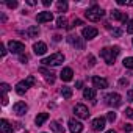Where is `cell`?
<instances>
[{
	"mask_svg": "<svg viewBox=\"0 0 133 133\" xmlns=\"http://www.w3.org/2000/svg\"><path fill=\"white\" fill-rule=\"evenodd\" d=\"M119 52H121V49L117 45H114V47H105V49L100 50V56H102V59L107 64H113L116 61V56L119 55Z\"/></svg>",
	"mask_w": 133,
	"mask_h": 133,
	"instance_id": "1",
	"label": "cell"
},
{
	"mask_svg": "<svg viewBox=\"0 0 133 133\" xmlns=\"http://www.w3.org/2000/svg\"><path fill=\"white\" fill-rule=\"evenodd\" d=\"M85 16H86L88 21H91V22H97V21H100V17L103 16V10H102L100 6L94 5V6H91V8L86 10Z\"/></svg>",
	"mask_w": 133,
	"mask_h": 133,
	"instance_id": "2",
	"label": "cell"
},
{
	"mask_svg": "<svg viewBox=\"0 0 133 133\" xmlns=\"http://www.w3.org/2000/svg\"><path fill=\"white\" fill-rule=\"evenodd\" d=\"M41 63H42L44 66H59V64L64 63V55L59 53V52H56V53H53V55L44 58Z\"/></svg>",
	"mask_w": 133,
	"mask_h": 133,
	"instance_id": "3",
	"label": "cell"
},
{
	"mask_svg": "<svg viewBox=\"0 0 133 133\" xmlns=\"http://www.w3.org/2000/svg\"><path fill=\"white\" fill-rule=\"evenodd\" d=\"M105 100H107V103H108L110 107H119V105L122 103V97H121L117 92H110V94H107V96H105Z\"/></svg>",
	"mask_w": 133,
	"mask_h": 133,
	"instance_id": "4",
	"label": "cell"
},
{
	"mask_svg": "<svg viewBox=\"0 0 133 133\" xmlns=\"http://www.w3.org/2000/svg\"><path fill=\"white\" fill-rule=\"evenodd\" d=\"M74 113H75V116L80 117V119H88V117H89L88 107L83 105V103H77V105L74 107Z\"/></svg>",
	"mask_w": 133,
	"mask_h": 133,
	"instance_id": "5",
	"label": "cell"
},
{
	"mask_svg": "<svg viewBox=\"0 0 133 133\" xmlns=\"http://www.w3.org/2000/svg\"><path fill=\"white\" fill-rule=\"evenodd\" d=\"M8 49H10L13 53L22 55V52L25 50V45H24L22 42H19V41H10V42H8Z\"/></svg>",
	"mask_w": 133,
	"mask_h": 133,
	"instance_id": "6",
	"label": "cell"
},
{
	"mask_svg": "<svg viewBox=\"0 0 133 133\" xmlns=\"http://www.w3.org/2000/svg\"><path fill=\"white\" fill-rule=\"evenodd\" d=\"M69 130L71 133H82L83 131V124L75 119H69Z\"/></svg>",
	"mask_w": 133,
	"mask_h": 133,
	"instance_id": "7",
	"label": "cell"
},
{
	"mask_svg": "<svg viewBox=\"0 0 133 133\" xmlns=\"http://www.w3.org/2000/svg\"><path fill=\"white\" fill-rule=\"evenodd\" d=\"M97 28H94V27H85L83 30H82V35H83V38L85 39H94L96 36H97Z\"/></svg>",
	"mask_w": 133,
	"mask_h": 133,
	"instance_id": "8",
	"label": "cell"
},
{
	"mask_svg": "<svg viewBox=\"0 0 133 133\" xmlns=\"http://www.w3.org/2000/svg\"><path fill=\"white\" fill-rule=\"evenodd\" d=\"M13 110H14V113H16L17 116H24V114L28 111V107H27L25 102H16L14 107H13Z\"/></svg>",
	"mask_w": 133,
	"mask_h": 133,
	"instance_id": "9",
	"label": "cell"
},
{
	"mask_svg": "<svg viewBox=\"0 0 133 133\" xmlns=\"http://www.w3.org/2000/svg\"><path fill=\"white\" fill-rule=\"evenodd\" d=\"M105 122H107V119H105V117H96V119L91 122L92 130H96V131H102V130L105 128Z\"/></svg>",
	"mask_w": 133,
	"mask_h": 133,
	"instance_id": "10",
	"label": "cell"
},
{
	"mask_svg": "<svg viewBox=\"0 0 133 133\" xmlns=\"http://www.w3.org/2000/svg\"><path fill=\"white\" fill-rule=\"evenodd\" d=\"M53 19V14L50 13V11H42V13H39L38 16H36V21L39 22V24H44V22H50Z\"/></svg>",
	"mask_w": 133,
	"mask_h": 133,
	"instance_id": "11",
	"label": "cell"
},
{
	"mask_svg": "<svg viewBox=\"0 0 133 133\" xmlns=\"http://www.w3.org/2000/svg\"><path fill=\"white\" fill-rule=\"evenodd\" d=\"M39 74H42L44 75V78L47 80V83H55V74L52 72V71H49V69H45V68H41L39 69Z\"/></svg>",
	"mask_w": 133,
	"mask_h": 133,
	"instance_id": "12",
	"label": "cell"
},
{
	"mask_svg": "<svg viewBox=\"0 0 133 133\" xmlns=\"http://www.w3.org/2000/svg\"><path fill=\"white\" fill-rule=\"evenodd\" d=\"M92 85H94V88H100V89L108 88L107 78H102V77H92Z\"/></svg>",
	"mask_w": 133,
	"mask_h": 133,
	"instance_id": "13",
	"label": "cell"
},
{
	"mask_svg": "<svg viewBox=\"0 0 133 133\" xmlns=\"http://www.w3.org/2000/svg\"><path fill=\"white\" fill-rule=\"evenodd\" d=\"M28 88H30V83L25 80V82H19L14 89H16V92H17L19 96H22V94H25V92L28 91Z\"/></svg>",
	"mask_w": 133,
	"mask_h": 133,
	"instance_id": "14",
	"label": "cell"
},
{
	"mask_svg": "<svg viewBox=\"0 0 133 133\" xmlns=\"http://www.w3.org/2000/svg\"><path fill=\"white\" fill-rule=\"evenodd\" d=\"M72 75H74V72H72L71 68H64V69L61 71V74H59V77H61L63 82H71V80H72Z\"/></svg>",
	"mask_w": 133,
	"mask_h": 133,
	"instance_id": "15",
	"label": "cell"
},
{
	"mask_svg": "<svg viewBox=\"0 0 133 133\" xmlns=\"http://www.w3.org/2000/svg\"><path fill=\"white\" fill-rule=\"evenodd\" d=\"M0 131L2 133H13V127H11V124L6 119L0 121Z\"/></svg>",
	"mask_w": 133,
	"mask_h": 133,
	"instance_id": "16",
	"label": "cell"
},
{
	"mask_svg": "<svg viewBox=\"0 0 133 133\" xmlns=\"http://www.w3.org/2000/svg\"><path fill=\"white\" fill-rule=\"evenodd\" d=\"M68 41H69V44H72V45H75L77 49H83L85 47V44H83V41L80 39V38H77V36H68Z\"/></svg>",
	"mask_w": 133,
	"mask_h": 133,
	"instance_id": "17",
	"label": "cell"
},
{
	"mask_svg": "<svg viewBox=\"0 0 133 133\" xmlns=\"http://www.w3.org/2000/svg\"><path fill=\"white\" fill-rule=\"evenodd\" d=\"M33 52H35L36 55H44V53L47 52V45H45L44 42H36V44L33 45Z\"/></svg>",
	"mask_w": 133,
	"mask_h": 133,
	"instance_id": "18",
	"label": "cell"
},
{
	"mask_svg": "<svg viewBox=\"0 0 133 133\" xmlns=\"http://www.w3.org/2000/svg\"><path fill=\"white\" fill-rule=\"evenodd\" d=\"M111 17H113L114 21H122V22L127 21V14L121 13L119 10H113V11H111Z\"/></svg>",
	"mask_w": 133,
	"mask_h": 133,
	"instance_id": "19",
	"label": "cell"
},
{
	"mask_svg": "<svg viewBox=\"0 0 133 133\" xmlns=\"http://www.w3.org/2000/svg\"><path fill=\"white\" fill-rule=\"evenodd\" d=\"M83 97L88 99V100H96V89L94 88H85Z\"/></svg>",
	"mask_w": 133,
	"mask_h": 133,
	"instance_id": "20",
	"label": "cell"
},
{
	"mask_svg": "<svg viewBox=\"0 0 133 133\" xmlns=\"http://www.w3.org/2000/svg\"><path fill=\"white\" fill-rule=\"evenodd\" d=\"M47 119H49V114H47V113H39V114L36 116L35 122H36V125L39 127V125H42V124H44V122H45Z\"/></svg>",
	"mask_w": 133,
	"mask_h": 133,
	"instance_id": "21",
	"label": "cell"
},
{
	"mask_svg": "<svg viewBox=\"0 0 133 133\" xmlns=\"http://www.w3.org/2000/svg\"><path fill=\"white\" fill-rule=\"evenodd\" d=\"M59 92H61V96L64 99H71L72 97V88H69V86H63Z\"/></svg>",
	"mask_w": 133,
	"mask_h": 133,
	"instance_id": "22",
	"label": "cell"
},
{
	"mask_svg": "<svg viewBox=\"0 0 133 133\" xmlns=\"http://www.w3.org/2000/svg\"><path fill=\"white\" fill-rule=\"evenodd\" d=\"M27 35H28V38H38V35H39V28H38L36 25H33V27H30V28L27 30Z\"/></svg>",
	"mask_w": 133,
	"mask_h": 133,
	"instance_id": "23",
	"label": "cell"
},
{
	"mask_svg": "<svg viewBox=\"0 0 133 133\" xmlns=\"http://www.w3.org/2000/svg\"><path fill=\"white\" fill-rule=\"evenodd\" d=\"M50 128H52L53 131H56V133H64V128H63V125H59V122H56V121L50 122Z\"/></svg>",
	"mask_w": 133,
	"mask_h": 133,
	"instance_id": "24",
	"label": "cell"
},
{
	"mask_svg": "<svg viewBox=\"0 0 133 133\" xmlns=\"http://www.w3.org/2000/svg\"><path fill=\"white\" fill-rule=\"evenodd\" d=\"M56 10H58V13L68 11V2H64V0H59V2L56 3Z\"/></svg>",
	"mask_w": 133,
	"mask_h": 133,
	"instance_id": "25",
	"label": "cell"
},
{
	"mask_svg": "<svg viewBox=\"0 0 133 133\" xmlns=\"http://www.w3.org/2000/svg\"><path fill=\"white\" fill-rule=\"evenodd\" d=\"M56 27H59V28H66L68 27V21H66V17H58L56 19Z\"/></svg>",
	"mask_w": 133,
	"mask_h": 133,
	"instance_id": "26",
	"label": "cell"
},
{
	"mask_svg": "<svg viewBox=\"0 0 133 133\" xmlns=\"http://www.w3.org/2000/svg\"><path fill=\"white\" fill-rule=\"evenodd\" d=\"M124 66L127 69H133V56H128V58H124Z\"/></svg>",
	"mask_w": 133,
	"mask_h": 133,
	"instance_id": "27",
	"label": "cell"
},
{
	"mask_svg": "<svg viewBox=\"0 0 133 133\" xmlns=\"http://www.w3.org/2000/svg\"><path fill=\"white\" fill-rule=\"evenodd\" d=\"M107 119H108L110 122H114V121H116V113H113V111H110V113L107 114Z\"/></svg>",
	"mask_w": 133,
	"mask_h": 133,
	"instance_id": "28",
	"label": "cell"
},
{
	"mask_svg": "<svg viewBox=\"0 0 133 133\" xmlns=\"http://www.w3.org/2000/svg\"><path fill=\"white\" fill-rule=\"evenodd\" d=\"M111 33H113V36H116V38H119V36L122 35V30H121V28H114V30H113Z\"/></svg>",
	"mask_w": 133,
	"mask_h": 133,
	"instance_id": "29",
	"label": "cell"
},
{
	"mask_svg": "<svg viewBox=\"0 0 133 133\" xmlns=\"http://www.w3.org/2000/svg\"><path fill=\"white\" fill-rule=\"evenodd\" d=\"M125 116H127L128 119H133V110H131V108H127V110H125Z\"/></svg>",
	"mask_w": 133,
	"mask_h": 133,
	"instance_id": "30",
	"label": "cell"
},
{
	"mask_svg": "<svg viewBox=\"0 0 133 133\" xmlns=\"http://www.w3.org/2000/svg\"><path fill=\"white\" fill-rule=\"evenodd\" d=\"M127 33L133 35V21H130V22H128V25H127Z\"/></svg>",
	"mask_w": 133,
	"mask_h": 133,
	"instance_id": "31",
	"label": "cell"
},
{
	"mask_svg": "<svg viewBox=\"0 0 133 133\" xmlns=\"http://www.w3.org/2000/svg\"><path fill=\"white\" fill-rule=\"evenodd\" d=\"M6 6L8 8H16L17 6V2H16V0H13V2H6Z\"/></svg>",
	"mask_w": 133,
	"mask_h": 133,
	"instance_id": "32",
	"label": "cell"
},
{
	"mask_svg": "<svg viewBox=\"0 0 133 133\" xmlns=\"http://www.w3.org/2000/svg\"><path fill=\"white\" fill-rule=\"evenodd\" d=\"M11 88H10V85H6V83H2V91L3 92H6V91H10Z\"/></svg>",
	"mask_w": 133,
	"mask_h": 133,
	"instance_id": "33",
	"label": "cell"
},
{
	"mask_svg": "<svg viewBox=\"0 0 133 133\" xmlns=\"http://www.w3.org/2000/svg\"><path fill=\"white\" fill-rule=\"evenodd\" d=\"M8 103V97H6V92H3V96H2V105H6Z\"/></svg>",
	"mask_w": 133,
	"mask_h": 133,
	"instance_id": "34",
	"label": "cell"
},
{
	"mask_svg": "<svg viewBox=\"0 0 133 133\" xmlns=\"http://www.w3.org/2000/svg\"><path fill=\"white\" fill-rule=\"evenodd\" d=\"M124 130H125V131H127V133H130V131H131V130H133V127H131V125H130V124H125V125H124Z\"/></svg>",
	"mask_w": 133,
	"mask_h": 133,
	"instance_id": "35",
	"label": "cell"
},
{
	"mask_svg": "<svg viewBox=\"0 0 133 133\" xmlns=\"http://www.w3.org/2000/svg\"><path fill=\"white\" fill-rule=\"evenodd\" d=\"M127 99H128V102H133V91L127 92Z\"/></svg>",
	"mask_w": 133,
	"mask_h": 133,
	"instance_id": "36",
	"label": "cell"
},
{
	"mask_svg": "<svg viewBox=\"0 0 133 133\" xmlns=\"http://www.w3.org/2000/svg\"><path fill=\"white\" fill-rule=\"evenodd\" d=\"M0 53H2V56H5V55H6V49H5V45H3V44L0 45Z\"/></svg>",
	"mask_w": 133,
	"mask_h": 133,
	"instance_id": "37",
	"label": "cell"
},
{
	"mask_svg": "<svg viewBox=\"0 0 133 133\" xmlns=\"http://www.w3.org/2000/svg\"><path fill=\"white\" fill-rule=\"evenodd\" d=\"M19 59H21L22 63H27V61H28V56H27V55H21V56H19Z\"/></svg>",
	"mask_w": 133,
	"mask_h": 133,
	"instance_id": "38",
	"label": "cell"
},
{
	"mask_svg": "<svg viewBox=\"0 0 133 133\" xmlns=\"http://www.w3.org/2000/svg\"><path fill=\"white\" fill-rule=\"evenodd\" d=\"M27 82L30 83V86H31V85H35V77H28V78H27Z\"/></svg>",
	"mask_w": 133,
	"mask_h": 133,
	"instance_id": "39",
	"label": "cell"
},
{
	"mask_svg": "<svg viewBox=\"0 0 133 133\" xmlns=\"http://www.w3.org/2000/svg\"><path fill=\"white\" fill-rule=\"evenodd\" d=\"M119 85H121V86H127V80H125V78H121V80H119Z\"/></svg>",
	"mask_w": 133,
	"mask_h": 133,
	"instance_id": "40",
	"label": "cell"
},
{
	"mask_svg": "<svg viewBox=\"0 0 133 133\" xmlns=\"http://www.w3.org/2000/svg\"><path fill=\"white\" fill-rule=\"evenodd\" d=\"M74 25H75V27H77V25H83V22H82L80 19H75V21H74Z\"/></svg>",
	"mask_w": 133,
	"mask_h": 133,
	"instance_id": "41",
	"label": "cell"
},
{
	"mask_svg": "<svg viewBox=\"0 0 133 133\" xmlns=\"http://www.w3.org/2000/svg\"><path fill=\"white\" fill-rule=\"evenodd\" d=\"M50 3H52V2H50V0H44V2H42V5H44V6H49Z\"/></svg>",
	"mask_w": 133,
	"mask_h": 133,
	"instance_id": "42",
	"label": "cell"
},
{
	"mask_svg": "<svg viewBox=\"0 0 133 133\" xmlns=\"http://www.w3.org/2000/svg\"><path fill=\"white\" fill-rule=\"evenodd\" d=\"M89 61H91V63H89L91 66H94V64H96V63H94V61H96V59H94V56H89Z\"/></svg>",
	"mask_w": 133,
	"mask_h": 133,
	"instance_id": "43",
	"label": "cell"
},
{
	"mask_svg": "<svg viewBox=\"0 0 133 133\" xmlns=\"http://www.w3.org/2000/svg\"><path fill=\"white\" fill-rule=\"evenodd\" d=\"M75 86H77V89H80V88L83 86V83H82V82H77V83H75Z\"/></svg>",
	"mask_w": 133,
	"mask_h": 133,
	"instance_id": "44",
	"label": "cell"
},
{
	"mask_svg": "<svg viewBox=\"0 0 133 133\" xmlns=\"http://www.w3.org/2000/svg\"><path fill=\"white\" fill-rule=\"evenodd\" d=\"M27 3H28V5H31V6H33V5H36L35 0H27Z\"/></svg>",
	"mask_w": 133,
	"mask_h": 133,
	"instance_id": "45",
	"label": "cell"
},
{
	"mask_svg": "<svg viewBox=\"0 0 133 133\" xmlns=\"http://www.w3.org/2000/svg\"><path fill=\"white\" fill-rule=\"evenodd\" d=\"M127 5H128V6H133V0H128V2H127Z\"/></svg>",
	"mask_w": 133,
	"mask_h": 133,
	"instance_id": "46",
	"label": "cell"
},
{
	"mask_svg": "<svg viewBox=\"0 0 133 133\" xmlns=\"http://www.w3.org/2000/svg\"><path fill=\"white\" fill-rule=\"evenodd\" d=\"M107 133H116V131H114V130H108Z\"/></svg>",
	"mask_w": 133,
	"mask_h": 133,
	"instance_id": "47",
	"label": "cell"
},
{
	"mask_svg": "<svg viewBox=\"0 0 133 133\" xmlns=\"http://www.w3.org/2000/svg\"><path fill=\"white\" fill-rule=\"evenodd\" d=\"M25 133H28V131H25Z\"/></svg>",
	"mask_w": 133,
	"mask_h": 133,
	"instance_id": "48",
	"label": "cell"
},
{
	"mask_svg": "<svg viewBox=\"0 0 133 133\" xmlns=\"http://www.w3.org/2000/svg\"><path fill=\"white\" fill-rule=\"evenodd\" d=\"M131 44H133V41H131Z\"/></svg>",
	"mask_w": 133,
	"mask_h": 133,
	"instance_id": "49",
	"label": "cell"
}]
</instances>
